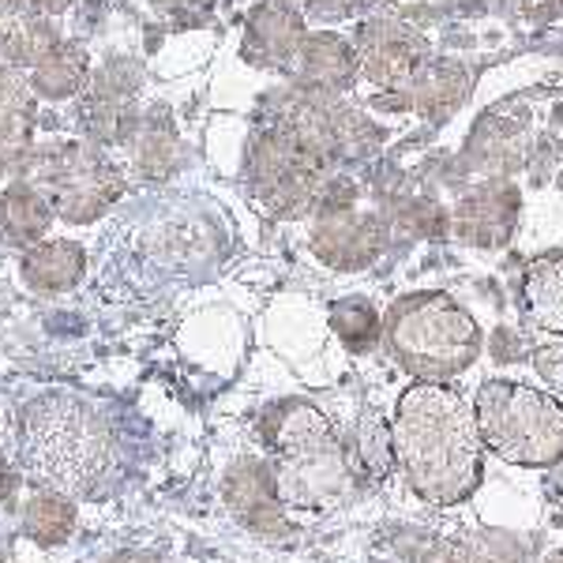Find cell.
<instances>
[{
  "instance_id": "cell-12",
  "label": "cell",
  "mask_w": 563,
  "mask_h": 563,
  "mask_svg": "<svg viewBox=\"0 0 563 563\" xmlns=\"http://www.w3.org/2000/svg\"><path fill=\"white\" fill-rule=\"evenodd\" d=\"M34 98L23 79L0 68V174H12L31 158Z\"/></svg>"
},
{
  "instance_id": "cell-27",
  "label": "cell",
  "mask_w": 563,
  "mask_h": 563,
  "mask_svg": "<svg viewBox=\"0 0 563 563\" xmlns=\"http://www.w3.org/2000/svg\"><path fill=\"white\" fill-rule=\"evenodd\" d=\"M470 552H474V563H526L507 538H485L481 544H470Z\"/></svg>"
},
{
  "instance_id": "cell-10",
  "label": "cell",
  "mask_w": 563,
  "mask_h": 563,
  "mask_svg": "<svg viewBox=\"0 0 563 563\" xmlns=\"http://www.w3.org/2000/svg\"><path fill=\"white\" fill-rule=\"evenodd\" d=\"M519 222V192L504 180H488L459 199L455 233L474 249H499L511 241Z\"/></svg>"
},
{
  "instance_id": "cell-2",
  "label": "cell",
  "mask_w": 563,
  "mask_h": 563,
  "mask_svg": "<svg viewBox=\"0 0 563 563\" xmlns=\"http://www.w3.org/2000/svg\"><path fill=\"white\" fill-rule=\"evenodd\" d=\"M384 334L398 365L432 384L466 372L481 353L474 316L448 294H410L395 301Z\"/></svg>"
},
{
  "instance_id": "cell-35",
  "label": "cell",
  "mask_w": 563,
  "mask_h": 563,
  "mask_svg": "<svg viewBox=\"0 0 563 563\" xmlns=\"http://www.w3.org/2000/svg\"><path fill=\"white\" fill-rule=\"evenodd\" d=\"M372 563H384V560H372Z\"/></svg>"
},
{
  "instance_id": "cell-11",
  "label": "cell",
  "mask_w": 563,
  "mask_h": 563,
  "mask_svg": "<svg viewBox=\"0 0 563 563\" xmlns=\"http://www.w3.org/2000/svg\"><path fill=\"white\" fill-rule=\"evenodd\" d=\"M305 23L297 12L282 4H263L252 12L249 20V34H244V49L256 65H289L297 60L305 45Z\"/></svg>"
},
{
  "instance_id": "cell-7",
  "label": "cell",
  "mask_w": 563,
  "mask_h": 563,
  "mask_svg": "<svg viewBox=\"0 0 563 563\" xmlns=\"http://www.w3.org/2000/svg\"><path fill=\"white\" fill-rule=\"evenodd\" d=\"M424 38L413 34L402 23H368L361 31V49H357V65L365 71L368 84L384 87V90H402L406 84H413V76L424 65Z\"/></svg>"
},
{
  "instance_id": "cell-13",
  "label": "cell",
  "mask_w": 563,
  "mask_h": 563,
  "mask_svg": "<svg viewBox=\"0 0 563 563\" xmlns=\"http://www.w3.org/2000/svg\"><path fill=\"white\" fill-rule=\"evenodd\" d=\"M357 68V53L339 34H312V38H305L301 53H297V76L312 90L346 87Z\"/></svg>"
},
{
  "instance_id": "cell-4",
  "label": "cell",
  "mask_w": 563,
  "mask_h": 563,
  "mask_svg": "<svg viewBox=\"0 0 563 563\" xmlns=\"http://www.w3.org/2000/svg\"><path fill=\"white\" fill-rule=\"evenodd\" d=\"M477 429L496 459L515 466H556L563 459V406L538 387L488 379L474 398Z\"/></svg>"
},
{
  "instance_id": "cell-29",
  "label": "cell",
  "mask_w": 563,
  "mask_h": 563,
  "mask_svg": "<svg viewBox=\"0 0 563 563\" xmlns=\"http://www.w3.org/2000/svg\"><path fill=\"white\" fill-rule=\"evenodd\" d=\"M12 8L20 15H31V20H42V15H60L71 8V0H12Z\"/></svg>"
},
{
  "instance_id": "cell-23",
  "label": "cell",
  "mask_w": 563,
  "mask_h": 563,
  "mask_svg": "<svg viewBox=\"0 0 563 563\" xmlns=\"http://www.w3.org/2000/svg\"><path fill=\"white\" fill-rule=\"evenodd\" d=\"M398 556H402V563H474L470 544L435 538V533H406V538H398Z\"/></svg>"
},
{
  "instance_id": "cell-5",
  "label": "cell",
  "mask_w": 563,
  "mask_h": 563,
  "mask_svg": "<svg viewBox=\"0 0 563 563\" xmlns=\"http://www.w3.org/2000/svg\"><path fill=\"white\" fill-rule=\"evenodd\" d=\"M282 459H286V474L294 499L301 504H327L339 499L350 481V462L342 455V443L331 424L323 421L320 410L312 406H286L275 432Z\"/></svg>"
},
{
  "instance_id": "cell-30",
  "label": "cell",
  "mask_w": 563,
  "mask_h": 563,
  "mask_svg": "<svg viewBox=\"0 0 563 563\" xmlns=\"http://www.w3.org/2000/svg\"><path fill=\"white\" fill-rule=\"evenodd\" d=\"M23 15L12 8V0H0V49L8 45V38H12V31H15V23H20Z\"/></svg>"
},
{
  "instance_id": "cell-22",
  "label": "cell",
  "mask_w": 563,
  "mask_h": 563,
  "mask_svg": "<svg viewBox=\"0 0 563 563\" xmlns=\"http://www.w3.org/2000/svg\"><path fill=\"white\" fill-rule=\"evenodd\" d=\"M357 455L365 462V474L372 481L387 477V470L395 466V432H390V424H384V417L379 413H368L365 421H361L357 429Z\"/></svg>"
},
{
  "instance_id": "cell-25",
  "label": "cell",
  "mask_w": 563,
  "mask_h": 563,
  "mask_svg": "<svg viewBox=\"0 0 563 563\" xmlns=\"http://www.w3.org/2000/svg\"><path fill=\"white\" fill-rule=\"evenodd\" d=\"M174 151H177V143H174V135H162V132H147L143 135V143H140V166L147 169L151 177H162V174H169V166H174Z\"/></svg>"
},
{
  "instance_id": "cell-24",
  "label": "cell",
  "mask_w": 563,
  "mask_h": 563,
  "mask_svg": "<svg viewBox=\"0 0 563 563\" xmlns=\"http://www.w3.org/2000/svg\"><path fill=\"white\" fill-rule=\"evenodd\" d=\"M398 225H406V233H413V238H440L443 230H448V222H443V211L429 199H417V203L406 207L402 214H398Z\"/></svg>"
},
{
  "instance_id": "cell-15",
  "label": "cell",
  "mask_w": 563,
  "mask_h": 563,
  "mask_svg": "<svg viewBox=\"0 0 563 563\" xmlns=\"http://www.w3.org/2000/svg\"><path fill=\"white\" fill-rule=\"evenodd\" d=\"M526 129L519 121L507 117H485L477 124L474 140H470V154L485 174H515L526 158Z\"/></svg>"
},
{
  "instance_id": "cell-17",
  "label": "cell",
  "mask_w": 563,
  "mask_h": 563,
  "mask_svg": "<svg viewBox=\"0 0 563 563\" xmlns=\"http://www.w3.org/2000/svg\"><path fill=\"white\" fill-rule=\"evenodd\" d=\"M87 79V53L76 42H57L49 53L31 68V87L45 98H68Z\"/></svg>"
},
{
  "instance_id": "cell-8",
  "label": "cell",
  "mask_w": 563,
  "mask_h": 563,
  "mask_svg": "<svg viewBox=\"0 0 563 563\" xmlns=\"http://www.w3.org/2000/svg\"><path fill=\"white\" fill-rule=\"evenodd\" d=\"M387 244V225L376 214H357L350 211H331L320 214L312 230V252L327 267L339 271H361L384 252Z\"/></svg>"
},
{
  "instance_id": "cell-28",
  "label": "cell",
  "mask_w": 563,
  "mask_h": 563,
  "mask_svg": "<svg viewBox=\"0 0 563 563\" xmlns=\"http://www.w3.org/2000/svg\"><path fill=\"white\" fill-rule=\"evenodd\" d=\"M522 353H526V342L511 331V327H499V331L493 334V357L496 361H519Z\"/></svg>"
},
{
  "instance_id": "cell-19",
  "label": "cell",
  "mask_w": 563,
  "mask_h": 563,
  "mask_svg": "<svg viewBox=\"0 0 563 563\" xmlns=\"http://www.w3.org/2000/svg\"><path fill=\"white\" fill-rule=\"evenodd\" d=\"M49 225V203L34 188H12L0 196V230L15 241H34Z\"/></svg>"
},
{
  "instance_id": "cell-18",
  "label": "cell",
  "mask_w": 563,
  "mask_h": 563,
  "mask_svg": "<svg viewBox=\"0 0 563 563\" xmlns=\"http://www.w3.org/2000/svg\"><path fill=\"white\" fill-rule=\"evenodd\" d=\"M410 106L421 109V113H451L462 98H466V71L440 60V65H429L413 76L410 84Z\"/></svg>"
},
{
  "instance_id": "cell-3",
  "label": "cell",
  "mask_w": 563,
  "mask_h": 563,
  "mask_svg": "<svg viewBox=\"0 0 563 563\" xmlns=\"http://www.w3.org/2000/svg\"><path fill=\"white\" fill-rule=\"evenodd\" d=\"M26 462L45 485L65 493H87L106 477L113 462L102 417L76 398H42L26 413Z\"/></svg>"
},
{
  "instance_id": "cell-16",
  "label": "cell",
  "mask_w": 563,
  "mask_h": 563,
  "mask_svg": "<svg viewBox=\"0 0 563 563\" xmlns=\"http://www.w3.org/2000/svg\"><path fill=\"white\" fill-rule=\"evenodd\" d=\"M84 249L71 241H49L38 244L31 256L23 260V275L34 289L42 294H60V289H71L79 278H84Z\"/></svg>"
},
{
  "instance_id": "cell-1",
  "label": "cell",
  "mask_w": 563,
  "mask_h": 563,
  "mask_svg": "<svg viewBox=\"0 0 563 563\" xmlns=\"http://www.w3.org/2000/svg\"><path fill=\"white\" fill-rule=\"evenodd\" d=\"M395 459L424 504L451 507L474 496L485 470L477 413L459 390L417 379L395 406Z\"/></svg>"
},
{
  "instance_id": "cell-21",
  "label": "cell",
  "mask_w": 563,
  "mask_h": 563,
  "mask_svg": "<svg viewBox=\"0 0 563 563\" xmlns=\"http://www.w3.org/2000/svg\"><path fill=\"white\" fill-rule=\"evenodd\" d=\"M71 526H76V511L65 496L45 493L26 507V533L42 544H60L71 533Z\"/></svg>"
},
{
  "instance_id": "cell-32",
  "label": "cell",
  "mask_w": 563,
  "mask_h": 563,
  "mask_svg": "<svg viewBox=\"0 0 563 563\" xmlns=\"http://www.w3.org/2000/svg\"><path fill=\"white\" fill-rule=\"evenodd\" d=\"M12 474H8V466H4V459H0V499H8L12 496Z\"/></svg>"
},
{
  "instance_id": "cell-34",
  "label": "cell",
  "mask_w": 563,
  "mask_h": 563,
  "mask_svg": "<svg viewBox=\"0 0 563 563\" xmlns=\"http://www.w3.org/2000/svg\"><path fill=\"white\" fill-rule=\"evenodd\" d=\"M541 563H563V549L560 552H549V556H544Z\"/></svg>"
},
{
  "instance_id": "cell-9",
  "label": "cell",
  "mask_w": 563,
  "mask_h": 563,
  "mask_svg": "<svg viewBox=\"0 0 563 563\" xmlns=\"http://www.w3.org/2000/svg\"><path fill=\"white\" fill-rule=\"evenodd\" d=\"M225 504L249 530L263 533V538H286L289 533L286 511H282L278 499V481L256 459H241L225 474Z\"/></svg>"
},
{
  "instance_id": "cell-14",
  "label": "cell",
  "mask_w": 563,
  "mask_h": 563,
  "mask_svg": "<svg viewBox=\"0 0 563 563\" xmlns=\"http://www.w3.org/2000/svg\"><path fill=\"white\" fill-rule=\"evenodd\" d=\"M522 305L533 327L549 334H563V252L530 263L522 282Z\"/></svg>"
},
{
  "instance_id": "cell-33",
  "label": "cell",
  "mask_w": 563,
  "mask_h": 563,
  "mask_svg": "<svg viewBox=\"0 0 563 563\" xmlns=\"http://www.w3.org/2000/svg\"><path fill=\"white\" fill-rule=\"evenodd\" d=\"M552 499H556V507H560V515H563V474L556 477V485H552Z\"/></svg>"
},
{
  "instance_id": "cell-26",
  "label": "cell",
  "mask_w": 563,
  "mask_h": 563,
  "mask_svg": "<svg viewBox=\"0 0 563 563\" xmlns=\"http://www.w3.org/2000/svg\"><path fill=\"white\" fill-rule=\"evenodd\" d=\"M533 368L549 387H563V346L560 342H549V346L533 350Z\"/></svg>"
},
{
  "instance_id": "cell-36",
  "label": "cell",
  "mask_w": 563,
  "mask_h": 563,
  "mask_svg": "<svg viewBox=\"0 0 563 563\" xmlns=\"http://www.w3.org/2000/svg\"><path fill=\"white\" fill-rule=\"evenodd\" d=\"M560 4H563V0H560Z\"/></svg>"
},
{
  "instance_id": "cell-20",
  "label": "cell",
  "mask_w": 563,
  "mask_h": 563,
  "mask_svg": "<svg viewBox=\"0 0 563 563\" xmlns=\"http://www.w3.org/2000/svg\"><path fill=\"white\" fill-rule=\"evenodd\" d=\"M331 327L353 353H365L379 339V316L365 297H346L331 308Z\"/></svg>"
},
{
  "instance_id": "cell-6",
  "label": "cell",
  "mask_w": 563,
  "mask_h": 563,
  "mask_svg": "<svg viewBox=\"0 0 563 563\" xmlns=\"http://www.w3.org/2000/svg\"><path fill=\"white\" fill-rule=\"evenodd\" d=\"M38 177L68 222H95L124 192L121 169L90 143H65L38 158Z\"/></svg>"
},
{
  "instance_id": "cell-31",
  "label": "cell",
  "mask_w": 563,
  "mask_h": 563,
  "mask_svg": "<svg viewBox=\"0 0 563 563\" xmlns=\"http://www.w3.org/2000/svg\"><path fill=\"white\" fill-rule=\"evenodd\" d=\"M109 563H162L154 552H121V556H113Z\"/></svg>"
}]
</instances>
